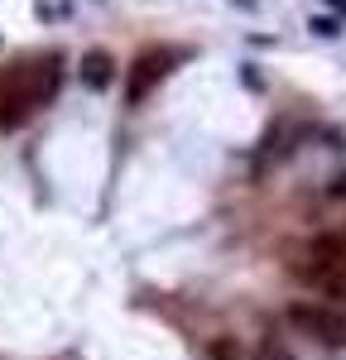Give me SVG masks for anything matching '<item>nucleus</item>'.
I'll return each instance as SVG.
<instances>
[{
    "instance_id": "obj_6",
    "label": "nucleus",
    "mask_w": 346,
    "mask_h": 360,
    "mask_svg": "<svg viewBox=\"0 0 346 360\" xmlns=\"http://www.w3.org/2000/svg\"><path fill=\"white\" fill-rule=\"evenodd\" d=\"M207 360H241V351H236V341H217Z\"/></svg>"
},
{
    "instance_id": "obj_4",
    "label": "nucleus",
    "mask_w": 346,
    "mask_h": 360,
    "mask_svg": "<svg viewBox=\"0 0 346 360\" xmlns=\"http://www.w3.org/2000/svg\"><path fill=\"white\" fill-rule=\"evenodd\" d=\"M111 77H115L111 53H86V58H82V86L101 91V86H111Z\"/></svg>"
},
{
    "instance_id": "obj_3",
    "label": "nucleus",
    "mask_w": 346,
    "mask_h": 360,
    "mask_svg": "<svg viewBox=\"0 0 346 360\" xmlns=\"http://www.w3.org/2000/svg\"><path fill=\"white\" fill-rule=\"evenodd\" d=\"M169 68H173L169 49H149V53H140L135 63H130V77H125V101H130V106H140L144 96L169 77Z\"/></svg>"
},
{
    "instance_id": "obj_2",
    "label": "nucleus",
    "mask_w": 346,
    "mask_h": 360,
    "mask_svg": "<svg viewBox=\"0 0 346 360\" xmlns=\"http://www.w3.org/2000/svg\"><path fill=\"white\" fill-rule=\"evenodd\" d=\"M284 322L298 336L327 346V351H346V307L317 303V298H293V303L284 307Z\"/></svg>"
},
{
    "instance_id": "obj_7",
    "label": "nucleus",
    "mask_w": 346,
    "mask_h": 360,
    "mask_svg": "<svg viewBox=\"0 0 346 360\" xmlns=\"http://www.w3.org/2000/svg\"><path fill=\"white\" fill-rule=\"evenodd\" d=\"M260 360H293V356H284L279 346H264V351H260Z\"/></svg>"
},
{
    "instance_id": "obj_1",
    "label": "nucleus",
    "mask_w": 346,
    "mask_h": 360,
    "mask_svg": "<svg viewBox=\"0 0 346 360\" xmlns=\"http://www.w3.org/2000/svg\"><path fill=\"white\" fill-rule=\"evenodd\" d=\"M293 278L317 293V303H332V307H346V240L342 236H317L308 245L288 259Z\"/></svg>"
},
{
    "instance_id": "obj_5",
    "label": "nucleus",
    "mask_w": 346,
    "mask_h": 360,
    "mask_svg": "<svg viewBox=\"0 0 346 360\" xmlns=\"http://www.w3.org/2000/svg\"><path fill=\"white\" fill-rule=\"evenodd\" d=\"M308 29H313L317 39H337V34H342V25H337L332 15H313V20H308Z\"/></svg>"
},
{
    "instance_id": "obj_8",
    "label": "nucleus",
    "mask_w": 346,
    "mask_h": 360,
    "mask_svg": "<svg viewBox=\"0 0 346 360\" xmlns=\"http://www.w3.org/2000/svg\"><path fill=\"white\" fill-rule=\"evenodd\" d=\"M332 10H337V15H346V0H332Z\"/></svg>"
}]
</instances>
